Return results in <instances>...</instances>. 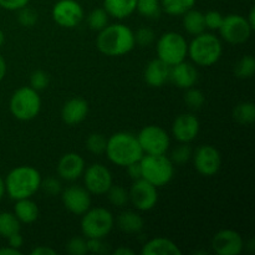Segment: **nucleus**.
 <instances>
[{
	"label": "nucleus",
	"instance_id": "nucleus-1",
	"mask_svg": "<svg viewBox=\"0 0 255 255\" xmlns=\"http://www.w3.org/2000/svg\"><path fill=\"white\" fill-rule=\"evenodd\" d=\"M96 46L101 54L116 57L126 55L136 46L134 32L127 25L116 22L105 26L96 37Z\"/></svg>",
	"mask_w": 255,
	"mask_h": 255
},
{
	"label": "nucleus",
	"instance_id": "nucleus-2",
	"mask_svg": "<svg viewBox=\"0 0 255 255\" xmlns=\"http://www.w3.org/2000/svg\"><path fill=\"white\" fill-rule=\"evenodd\" d=\"M105 153L110 162L120 167H127L128 164L141 161L144 154L136 134L125 131L116 132L107 138Z\"/></svg>",
	"mask_w": 255,
	"mask_h": 255
},
{
	"label": "nucleus",
	"instance_id": "nucleus-3",
	"mask_svg": "<svg viewBox=\"0 0 255 255\" xmlns=\"http://www.w3.org/2000/svg\"><path fill=\"white\" fill-rule=\"evenodd\" d=\"M41 174L31 166H17L7 173L5 182V193L14 201L31 198L40 189Z\"/></svg>",
	"mask_w": 255,
	"mask_h": 255
},
{
	"label": "nucleus",
	"instance_id": "nucleus-4",
	"mask_svg": "<svg viewBox=\"0 0 255 255\" xmlns=\"http://www.w3.org/2000/svg\"><path fill=\"white\" fill-rule=\"evenodd\" d=\"M223 54L221 39L212 32L196 35L188 44V56L197 66L209 67L217 64Z\"/></svg>",
	"mask_w": 255,
	"mask_h": 255
},
{
	"label": "nucleus",
	"instance_id": "nucleus-5",
	"mask_svg": "<svg viewBox=\"0 0 255 255\" xmlns=\"http://www.w3.org/2000/svg\"><path fill=\"white\" fill-rule=\"evenodd\" d=\"M139 164L142 178L157 188L168 184L174 176V164L166 154H143Z\"/></svg>",
	"mask_w": 255,
	"mask_h": 255
},
{
	"label": "nucleus",
	"instance_id": "nucleus-6",
	"mask_svg": "<svg viewBox=\"0 0 255 255\" xmlns=\"http://www.w3.org/2000/svg\"><path fill=\"white\" fill-rule=\"evenodd\" d=\"M9 109L12 116L19 121H31L41 111V99L39 91L30 86L15 90L10 97Z\"/></svg>",
	"mask_w": 255,
	"mask_h": 255
},
{
	"label": "nucleus",
	"instance_id": "nucleus-7",
	"mask_svg": "<svg viewBox=\"0 0 255 255\" xmlns=\"http://www.w3.org/2000/svg\"><path fill=\"white\" fill-rule=\"evenodd\" d=\"M115 226V217L107 208H90L82 214L81 232L85 238H106Z\"/></svg>",
	"mask_w": 255,
	"mask_h": 255
},
{
	"label": "nucleus",
	"instance_id": "nucleus-8",
	"mask_svg": "<svg viewBox=\"0 0 255 255\" xmlns=\"http://www.w3.org/2000/svg\"><path fill=\"white\" fill-rule=\"evenodd\" d=\"M157 56L169 66L184 61L188 56V42L186 37L176 31L164 32L157 40Z\"/></svg>",
	"mask_w": 255,
	"mask_h": 255
},
{
	"label": "nucleus",
	"instance_id": "nucleus-9",
	"mask_svg": "<svg viewBox=\"0 0 255 255\" xmlns=\"http://www.w3.org/2000/svg\"><path fill=\"white\" fill-rule=\"evenodd\" d=\"M144 154H166L171 146V138L164 128L157 125L143 127L137 134Z\"/></svg>",
	"mask_w": 255,
	"mask_h": 255
},
{
	"label": "nucleus",
	"instance_id": "nucleus-10",
	"mask_svg": "<svg viewBox=\"0 0 255 255\" xmlns=\"http://www.w3.org/2000/svg\"><path fill=\"white\" fill-rule=\"evenodd\" d=\"M219 34L222 39L232 45H241L248 41L254 31L249 25L246 16L239 14L226 15L219 27Z\"/></svg>",
	"mask_w": 255,
	"mask_h": 255
},
{
	"label": "nucleus",
	"instance_id": "nucleus-11",
	"mask_svg": "<svg viewBox=\"0 0 255 255\" xmlns=\"http://www.w3.org/2000/svg\"><path fill=\"white\" fill-rule=\"evenodd\" d=\"M128 199L137 211L148 212L153 209L158 202V191L156 186L146 179L139 178L132 183L128 191Z\"/></svg>",
	"mask_w": 255,
	"mask_h": 255
},
{
	"label": "nucleus",
	"instance_id": "nucleus-12",
	"mask_svg": "<svg viewBox=\"0 0 255 255\" xmlns=\"http://www.w3.org/2000/svg\"><path fill=\"white\" fill-rule=\"evenodd\" d=\"M52 20L59 26L74 29L84 20V9L76 0H59L51 10Z\"/></svg>",
	"mask_w": 255,
	"mask_h": 255
},
{
	"label": "nucleus",
	"instance_id": "nucleus-13",
	"mask_svg": "<svg viewBox=\"0 0 255 255\" xmlns=\"http://www.w3.org/2000/svg\"><path fill=\"white\" fill-rule=\"evenodd\" d=\"M85 188L94 196H104L114 184L112 173L101 163H92L84 171Z\"/></svg>",
	"mask_w": 255,
	"mask_h": 255
},
{
	"label": "nucleus",
	"instance_id": "nucleus-14",
	"mask_svg": "<svg viewBox=\"0 0 255 255\" xmlns=\"http://www.w3.org/2000/svg\"><path fill=\"white\" fill-rule=\"evenodd\" d=\"M194 168L204 177L216 176L222 167L221 152L211 144H202L193 152Z\"/></svg>",
	"mask_w": 255,
	"mask_h": 255
},
{
	"label": "nucleus",
	"instance_id": "nucleus-15",
	"mask_svg": "<svg viewBox=\"0 0 255 255\" xmlns=\"http://www.w3.org/2000/svg\"><path fill=\"white\" fill-rule=\"evenodd\" d=\"M244 246L243 237L233 229H222L212 238V248L218 255H239Z\"/></svg>",
	"mask_w": 255,
	"mask_h": 255
},
{
	"label": "nucleus",
	"instance_id": "nucleus-16",
	"mask_svg": "<svg viewBox=\"0 0 255 255\" xmlns=\"http://www.w3.org/2000/svg\"><path fill=\"white\" fill-rule=\"evenodd\" d=\"M60 196L65 208L72 214L82 216L91 208V193L85 187L70 186L62 189Z\"/></svg>",
	"mask_w": 255,
	"mask_h": 255
},
{
	"label": "nucleus",
	"instance_id": "nucleus-17",
	"mask_svg": "<svg viewBox=\"0 0 255 255\" xmlns=\"http://www.w3.org/2000/svg\"><path fill=\"white\" fill-rule=\"evenodd\" d=\"M201 129V124L193 114H181L172 124V136L179 143H191L197 138Z\"/></svg>",
	"mask_w": 255,
	"mask_h": 255
},
{
	"label": "nucleus",
	"instance_id": "nucleus-18",
	"mask_svg": "<svg viewBox=\"0 0 255 255\" xmlns=\"http://www.w3.org/2000/svg\"><path fill=\"white\" fill-rule=\"evenodd\" d=\"M86 164L81 154L76 152L65 153L57 163V174L61 179L67 182H74L84 174Z\"/></svg>",
	"mask_w": 255,
	"mask_h": 255
},
{
	"label": "nucleus",
	"instance_id": "nucleus-19",
	"mask_svg": "<svg viewBox=\"0 0 255 255\" xmlns=\"http://www.w3.org/2000/svg\"><path fill=\"white\" fill-rule=\"evenodd\" d=\"M169 80L178 89L187 90L189 87H193L198 81V70H197L196 65L187 62L184 60V61H181L171 66Z\"/></svg>",
	"mask_w": 255,
	"mask_h": 255
},
{
	"label": "nucleus",
	"instance_id": "nucleus-20",
	"mask_svg": "<svg viewBox=\"0 0 255 255\" xmlns=\"http://www.w3.org/2000/svg\"><path fill=\"white\" fill-rule=\"evenodd\" d=\"M89 115V104L81 97H74L64 104L61 109L62 121L70 126L81 124Z\"/></svg>",
	"mask_w": 255,
	"mask_h": 255
},
{
	"label": "nucleus",
	"instance_id": "nucleus-21",
	"mask_svg": "<svg viewBox=\"0 0 255 255\" xmlns=\"http://www.w3.org/2000/svg\"><path fill=\"white\" fill-rule=\"evenodd\" d=\"M169 70L171 66L157 57L147 64L143 72L144 81L151 87L163 86L167 81H169Z\"/></svg>",
	"mask_w": 255,
	"mask_h": 255
},
{
	"label": "nucleus",
	"instance_id": "nucleus-22",
	"mask_svg": "<svg viewBox=\"0 0 255 255\" xmlns=\"http://www.w3.org/2000/svg\"><path fill=\"white\" fill-rule=\"evenodd\" d=\"M142 255H181L182 251L173 241L163 237L149 239L142 246Z\"/></svg>",
	"mask_w": 255,
	"mask_h": 255
},
{
	"label": "nucleus",
	"instance_id": "nucleus-23",
	"mask_svg": "<svg viewBox=\"0 0 255 255\" xmlns=\"http://www.w3.org/2000/svg\"><path fill=\"white\" fill-rule=\"evenodd\" d=\"M137 0H104V9L111 17L124 20L136 11Z\"/></svg>",
	"mask_w": 255,
	"mask_h": 255
},
{
	"label": "nucleus",
	"instance_id": "nucleus-24",
	"mask_svg": "<svg viewBox=\"0 0 255 255\" xmlns=\"http://www.w3.org/2000/svg\"><path fill=\"white\" fill-rule=\"evenodd\" d=\"M117 227L126 234H139L144 228V221L139 213L134 211H125L117 217Z\"/></svg>",
	"mask_w": 255,
	"mask_h": 255
},
{
	"label": "nucleus",
	"instance_id": "nucleus-25",
	"mask_svg": "<svg viewBox=\"0 0 255 255\" xmlns=\"http://www.w3.org/2000/svg\"><path fill=\"white\" fill-rule=\"evenodd\" d=\"M20 223L31 224L39 218V207L31 198H24L15 201L14 212Z\"/></svg>",
	"mask_w": 255,
	"mask_h": 255
},
{
	"label": "nucleus",
	"instance_id": "nucleus-26",
	"mask_svg": "<svg viewBox=\"0 0 255 255\" xmlns=\"http://www.w3.org/2000/svg\"><path fill=\"white\" fill-rule=\"evenodd\" d=\"M182 16H183L182 24H183V29L187 34L196 36V35H199L206 31L204 14L202 11L192 7L188 11L184 12Z\"/></svg>",
	"mask_w": 255,
	"mask_h": 255
},
{
	"label": "nucleus",
	"instance_id": "nucleus-27",
	"mask_svg": "<svg viewBox=\"0 0 255 255\" xmlns=\"http://www.w3.org/2000/svg\"><path fill=\"white\" fill-rule=\"evenodd\" d=\"M196 0H161L162 11L171 16H182L184 12L194 7Z\"/></svg>",
	"mask_w": 255,
	"mask_h": 255
},
{
	"label": "nucleus",
	"instance_id": "nucleus-28",
	"mask_svg": "<svg viewBox=\"0 0 255 255\" xmlns=\"http://www.w3.org/2000/svg\"><path fill=\"white\" fill-rule=\"evenodd\" d=\"M21 229V223L11 212H0V237L9 238Z\"/></svg>",
	"mask_w": 255,
	"mask_h": 255
},
{
	"label": "nucleus",
	"instance_id": "nucleus-29",
	"mask_svg": "<svg viewBox=\"0 0 255 255\" xmlns=\"http://www.w3.org/2000/svg\"><path fill=\"white\" fill-rule=\"evenodd\" d=\"M233 117L238 124L252 125L255 121V106L253 102H241L233 110Z\"/></svg>",
	"mask_w": 255,
	"mask_h": 255
},
{
	"label": "nucleus",
	"instance_id": "nucleus-30",
	"mask_svg": "<svg viewBox=\"0 0 255 255\" xmlns=\"http://www.w3.org/2000/svg\"><path fill=\"white\" fill-rule=\"evenodd\" d=\"M136 11L147 19H158L162 12L159 0H137Z\"/></svg>",
	"mask_w": 255,
	"mask_h": 255
},
{
	"label": "nucleus",
	"instance_id": "nucleus-31",
	"mask_svg": "<svg viewBox=\"0 0 255 255\" xmlns=\"http://www.w3.org/2000/svg\"><path fill=\"white\" fill-rule=\"evenodd\" d=\"M110 15L107 14L106 10L104 7H96V9L91 10L90 14L87 15V25L94 31H101L105 26L109 25Z\"/></svg>",
	"mask_w": 255,
	"mask_h": 255
},
{
	"label": "nucleus",
	"instance_id": "nucleus-32",
	"mask_svg": "<svg viewBox=\"0 0 255 255\" xmlns=\"http://www.w3.org/2000/svg\"><path fill=\"white\" fill-rule=\"evenodd\" d=\"M255 72V59L252 55H246L234 65V74L238 79H251Z\"/></svg>",
	"mask_w": 255,
	"mask_h": 255
},
{
	"label": "nucleus",
	"instance_id": "nucleus-33",
	"mask_svg": "<svg viewBox=\"0 0 255 255\" xmlns=\"http://www.w3.org/2000/svg\"><path fill=\"white\" fill-rule=\"evenodd\" d=\"M106 144L107 138L105 137V134L99 133V132L89 134V137L86 138L87 151H89L90 153L95 154V156L104 154L105 151H106Z\"/></svg>",
	"mask_w": 255,
	"mask_h": 255
},
{
	"label": "nucleus",
	"instance_id": "nucleus-34",
	"mask_svg": "<svg viewBox=\"0 0 255 255\" xmlns=\"http://www.w3.org/2000/svg\"><path fill=\"white\" fill-rule=\"evenodd\" d=\"M107 198H109L110 203L115 207H125L129 202L128 199V191H126V188H124L122 186H115L112 184L110 187L109 191L106 192Z\"/></svg>",
	"mask_w": 255,
	"mask_h": 255
},
{
	"label": "nucleus",
	"instance_id": "nucleus-35",
	"mask_svg": "<svg viewBox=\"0 0 255 255\" xmlns=\"http://www.w3.org/2000/svg\"><path fill=\"white\" fill-rule=\"evenodd\" d=\"M184 102L192 110H199L206 102V96L203 92L196 87H189L184 92Z\"/></svg>",
	"mask_w": 255,
	"mask_h": 255
},
{
	"label": "nucleus",
	"instance_id": "nucleus-36",
	"mask_svg": "<svg viewBox=\"0 0 255 255\" xmlns=\"http://www.w3.org/2000/svg\"><path fill=\"white\" fill-rule=\"evenodd\" d=\"M192 156H193V151L189 143H179V146H177L172 151L169 158L173 162V164H184L191 161Z\"/></svg>",
	"mask_w": 255,
	"mask_h": 255
},
{
	"label": "nucleus",
	"instance_id": "nucleus-37",
	"mask_svg": "<svg viewBox=\"0 0 255 255\" xmlns=\"http://www.w3.org/2000/svg\"><path fill=\"white\" fill-rule=\"evenodd\" d=\"M39 20V14L36 10L30 7L29 5L17 10V21L21 26L32 27Z\"/></svg>",
	"mask_w": 255,
	"mask_h": 255
},
{
	"label": "nucleus",
	"instance_id": "nucleus-38",
	"mask_svg": "<svg viewBox=\"0 0 255 255\" xmlns=\"http://www.w3.org/2000/svg\"><path fill=\"white\" fill-rule=\"evenodd\" d=\"M40 189L46 194L47 197L60 196L62 192L61 181L56 177H47L46 179H41Z\"/></svg>",
	"mask_w": 255,
	"mask_h": 255
},
{
	"label": "nucleus",
	"instance_id": "nucleus-39",
	"mask_svg": "<svg viewBox=\"0 0 255 255\" xmlns=\"http://www.w3.org/2000/svg\"><path fill=\"white\" fill-rule=\"evenodd\" d=\"M156 41V34L151 27L141 26L136 32H134V42L138 46L147 47L151 46Z\"/></svg>",
	"mask_w": 255,
	"mask_h": 255
},
{
	"label": "nucleus",
	"instance_id": "nucleus-40",
	"mask_svg": "<svg viewBox=\"0 0 255 255\" xmlns=\"http://www.w3.org/2000/svg\"><path fill=\"white\" fill-rule=\"evenodd\" d=\"M50 84V77L47 72L42 71V70H35L31 75H30V87H32L36 91H41L45 90Z\"/></svg>",
	"mask_w": 255,
	"mask_h": 255
},
{
	"label": "nucleus",
	"instance_id": "nucleus-41",
	"mask_svg": "<svg viewBox=\"0 0 255 255\" xmlns=\"http://www.w3.org/2000/svg\"><path fill=\"white\" fill-rule=\"evenodd\" d=\"M67 253L71 255L87 254V241L84 237H74L66 244Z\"/></svg>",
	"mask_w": 255,
	"mask_h": 255
},
{
	"label": "nucleus",
	"instance_id": "nucleus-42",
	"mask_svg": "<svg viewBox=\"0 0 255 255\" xmlns=\"http://www.w3.org/2000/svg\"><path fill=\"white\" fill-rule=\"evenodd\" d=\"M224 15H222L221 12L217 11V10H209L204 14V24H206V29L212 30V31H216L219 30L222 22H223Z\"/></svg>",
	"mask_w": 255,
	"mask_h": 255
},
{
	"label": "nucleus",
	"instance_id": "nucleus-43",
	"mask_svg": "<svg viewBox=\"0 0 255 255\" xmlns=\"http://www.w3.org/2000/svg\"><path fill=\"white\" fill-rule=\"evenodd\" d=\"M86 241L87 253L105 254L107 252V244L104 242V238H86Z\"/></svg>",
	"mask_w": 255,
	"mask_h": 255
},
{
	"label": "nucleus",
	"instance_id": "nucleus-44",
	"mask_svg": "<svg viewBox=\"0 0 255 255\" xmlns=\"http://www.w3.org/2000/svg\"><path fill=\"white\" fill-rule=\"evenodd\" d=\"M30 0H0V7L9 11H17L21 7L29 5Z\"/></svg>",
	"mask_w": 255,
	"mask_h": 255
},
{
	"label": "nucleus",
	"instance_id": "nucleus-45",
	"mask_svg": "<svg viewBox=\"0 0 255 255\" xmlns=\"http://www.w3.org/2000/svg\"><path fill=\"white\" fill-rule=\"evenodd\" d=\"M126 168H127V173H128L129 178H131L132 181H136V179L142 178V169H141V164H139V161L128 164Z\"/></svg>",
	"mask_w": 255,
	"mask_h": 255
},
{
	"label": "nucleus",
	"instance_id": "nucleus-46",
	"mask_svg": "<svg viewBox=\"0 0 255 255\" xmlns=\"http://www.w3.org/2000/svg\"><path fill=\"white\" fill-rule=\"evenodd\" d=\"M7 239V246L11 247V248H15V249H21V247L24 246V238H22V236L20 234V232H17V233L12 234V236H10Z\"/></svg>",
	"mask_w": 255,
	"mask_h": 255
},
{
	"label": "nucleus",
	"instance_id": "nucleus-47",
	"mask_svg": "<svg viewBox=\"0 0 255 255\" xmlns=\"http://www.w3.org/2000/svg\"><path fill=\"white\" fill-rule=\"evenodd\" d=\"M56 251L46 246H39L31 251V255H55Z\"/></svg>",
	"mask_w": 255,
	"mask_h": 255
},
{
	"label": "nucleus",
	"instance_id": "nucleus-48",
	"mask_svg": "<svg viewBox=\"0 0 255 255\" xmlns=\"http://www.w3.org/2000/svg\"><path fill=\"white\" fill-rule=\"evenodd\" d=\"M21 254V251L19 249L11 248V247H1L0 248V255H20Z\"/></svg>",
	"mask_w": 255,
	"mask_h": 255
},
{
	"label": "nucleus",
	"instance_id": "nucleus-49",
	"mask_svg": "<svg viewBox=\"0 0 255 255\" xmlns=\"http://www.w3.org/2000/svg\"><path fill=\"white\" fill-rule=\"evenodd\" d=\"M115 255H134V252L127 247H119L114 251Z\"/></svg>",
	"mask_w": 255,
	"mask_h": 255
},
{
	"label": "nucleus",
	"instance_id": "nucleus-50",
	"mask_svg": "<svg viewBox=\"0 0 255 255\" xmlns=\"http://www.w3.org/2000/svg\"><path fill=\"white\" fill-rule=\"evenodd\" d=\"M6 61H5V59L4 57L1 56V55H0V82L2 81V80H4V77H5V75H6Z\"/></svg>",
	"mask_w": 255,
	"mask_h": 255
},
{
	"label": "nucleus",
	"instance_id": "nucleus-51",
	"mask_svg": "<svg viewBox=\"0 0 255 255\" xmlns=\"http://www.w3.org/2000/svg\"><path fill=\"white\" fill-rule=\"evenodd\" d=\"M247 17V20H248V22H249V25H251V27L252 29H255V9L254 7H252L251 9V11H249V14H248V16H246Z\"/></svg>",
	"mask_w": 255,
	"mask_h": 255
},
{
	"label": "nucleus",
	"instance_id": "nucleus-52",
	"mask_svg": "<svg viewBox=\"0 0 255 255\" xmlns=\"http://www.w3.org/2000/svg\"><path fill=\"white\" fill-rule=\"evenodd\" d=\"M4 196H5V182L4 179L0 177V201H1Z\"/></svg>",
	"mask_w": 255,
	"mask_h": 255
},
{
	"label": "nucleus",
	"instance_id": "nucleus-53",
	"mask_svg": "<svg viewBox=\"0 0 255 255\" xmlns=\"http://www.w3.org/2000/svg\"><path fill=\"white\" fill-rule=\"evenodd\" d=\"M4 42H5V35H4V32H2V30L0 29V47L4 45Z\"/></svg>",
	"mask_w": 255,
	"mask_h": 255
}]
</instances>
